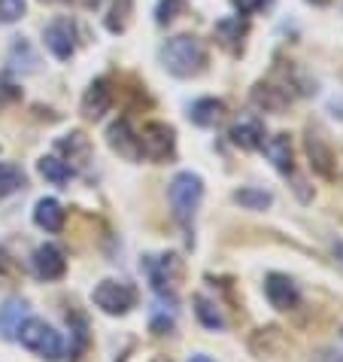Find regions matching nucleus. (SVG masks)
<instances>
[{"label":"nucleus","instance_id":"1","mask_svg":"<svg viewBox=\"0 0 343 362\" xmlns=\"http://www.w3.org/2000/svg\"><path fill=\"white\" fill-rule=\"evenodd\" d=\"M161 64H164L167 74H174L179 79L198 76L200 70L207 67V46L200 43L195 34L170 37L167 43L161 46Z\"/></svg>","mask_w":343,"mask_h":362},{"label":"nucleus","instance_id":"2","mask_svg":"<svg viewBox=\"0 0 343 362\" xmlns=\"http://www.w3.org/2000/svg\"><path fill=\"white\" fill-rule=\"evenodd\" d=\"M167 198H170V207H174L176 223L188 228L200 207V198H204V180L198 174H191V170H179V174L170 180Z\"/></svg>","mask_w":343,"mask_h":362},{"label":"nucleus","instance_id":"3","mask_svg":"<svg viewBox=\"0 0 343 362\" xmlns=\"http://www.w3.org/2000/svg\"><path fill=\"white\" fill-rule=\"evenodd\" d=\"M18 341H22L25 350L43 356L46 362H58L64 356V341H61V332H55L46 320H25L22 329H18Z\"/></svg>","mask_w":343,"mask_h":362},{"label":"nucleus","instance_id":"4","mask_svg":"<svg viewBox=\"0 0 343 362\" xmlns=\"http://www.w3.org/2000/svg\"><path fill=\"white\" fill-rule=\"evenodd\" d=\"M137 298H140L137 286L128 284V280H116V277L100 280L92 293L95 308H100L109 317H125L131 308H137Z\"/></svg>","mask_w":343,"mask_h":362},{"label":"nucleus","instance_id":"5","mask_svg":"<svg viewBox=\"0 0 343 362\" xmlns=\"http://www.w3.org/2000/svg\"><path fill=\"white\" fill-rule=\"evenodd\" d=\"M143 268L149 274V284L161 298H176V284L183 277V262H179L176 253H164V256H146Z\"/></svg>","mask_w":343,"mask_h":362},{"label":"nucleus","instance_id":"6","mask_svg":"<svg viewBox=\"0 0 343 362\" xmlns=\"http://www.w3.org/2000/svg\"><path fill=\"white\" fill-rule=\"evenodd\" d=\"M137 144H140V156L161 165V162H167V158H174L176 132L167 122H146L143 132L137 134Z\"/></svg>","mask_w":343,"mask_h":362},{"label":"nucleus","instance_id":"7","mask_svg":"<svg viewBox=\"0 0 343 362\" xmlns=\"http://www.w3.org/2000/svg\"><path fill=\"white\" fill-rule=\"evenodd\" d=\"M43 40H46V49L58 58V62H70V58H73V52H76V28H73V22H70V18H64V16L46 25Z\"/></svg>","mask_w":343,"mask_h":362},{"label":"nucleus","instance_id":"8","mask_svg":"<svg viewBox=\"0 0 343 362\" xmlns=\"http://www.w3.org/2000/svg\"><path fill=\"white\" fill-rule=\"evenodd\" d=\"M265 296L270 301V308L274 310H295L301 305V289L298 284L291 280L289 274H279V271H274V274L265 277Z\"/></svg>","mask_w":343,"mask_h":362},{"label":"nucleus","instance_id":"9","mask_svg":"<svg viewBox=\"0 0 343 362\" xmlns=\"http://www.w3.org/2000/svg\"><path fill=\"white\" fill-rule=\"evenodd\" d=\"M304 146H307V156H310V165L319 177L331 180L335 177V149L325 137H322L319 128H307V137H304Z\"/></svg>","mask_w":343,"mask_h":362},{"label":"nucleus","instance_id":"10","mask_svg":"<svg viewBox=\"0 0 343 362\" xmlns=\"http://www.w3.org/2000/svg\"><path fill=\"white\" fill-rule=\"evenodd\" d=\"M31 265H34V274H37L40 280H61L64 271H67L64 250L58 247V244H43V247H37Z\"/></svg>","mask_w":343,"mask_h":362},{"label":"nucleus","instance_id":"11","mask_svg":"<svg viewBox=\"0 0 343 362\" xmlns=\"http://www.w3.org/2000/svg\"><path fill=\"white\" fill-rule=\"evenodd\" d=\"M249 37V22L243 16H231V18H219L216 22V40L222 49H228L231 55H243Z\"/></svg>","mask_w":343,"mask_h":362},{"label":"nucleus","instance_id":"12","mask_svg":"<svg viewBox=\"0 0 343 362\" xmlns=\"http://www.w3.org/2000/svg\"><path fill=\"white\" fill-rule=\"evenodd\" d=\"M252 104L265 113H286L291 104V92L289 86H277V83H255L252 86Z\"/></svg>","mask_w":343,"mask_h":362},{"label":"nucleus","instance_id":"13","mask_svg":"<svg viewBox=\"0 0 343 362\" xmlns=\"http://www.w3.org/2000/svg\"><path fill=\"white\" fill-rule=\"evenodd\" d=\"M109 107H113V88H109V83L100 76V79H95V83L85 88V95H83V116L88 119V122H97V119L104 116Z\"/></svg>","mask_w":343,"mask_h":362},{"label":"nucleus","instance_id":"14","mask_svg":"<svg viewBox=\"0 0 343 362\" xmlns=\"http://www.w3.org/2000/svg\"><path fill=\"white\" fill-rule=\"evenodd\" d=\"M231 144L240 146V149H261V144H265V122H261L258 116H243L237 119L234 125H231Z\"/></svg>","mask_w":343,"mask_h":362},{"label":"nucleus","instance_id":"15","mask_svg":"<svg viewBox=\"0 0 343 362\" xmlns=\"http://www.w3.org/2000/svg\"><path fill=\"white\" fill-rule=\"evenodd\" d=\"M261 146H265L267 162L274 165L279 174H291V170H295V149H291V137H289L286 132L267 137Z\"/></svg>","mask_w":343,"mask_h":362},{"label":"nucleus","instance_id":"16","mask_svg":"<svg viewBox=\"0 0 343 362\" xmlns=\"http://www.w3.org/2000/svg\"><path fill=\"white\" fill-rule=\"evenodd\" d=\"M107 140H109V149L119 153L122 158H128V162H137V158H140V144H137V134L131 132L128 119H119V122L109 125Z\"/></svg>","mask_w":343,"mask_h":362},{"label":"nucleus","instance_id":"17","mask_svg":"<svg viewBox=\"0 0 343 362\" xmlns=\"http://www.w3.org/2000/svg\"><path fill=\"white\" fill-rule=\"evenodd\" d=\"M28 317V301L25 298H9L4 308H0V338L13 341L18 335V329H22Z\"/></svg>","mask_w":343,"mask_h":362},{"label":"nucleus","instance_id":"18","mask_svg":"<svg viewBox=\"0 0 343 362\" xmlns=\"http://www.w3.org/2000/svg\"><path fill=\"white\" fill-rule=\"evenodd\" d=\"M188 119L195 122L198 128H216L222 119H225V104L216 98H200L191 104L188 110Z\"/></svg>","mask_w":343,"mask_h":362},{"label":"nucleus","instance_id":"19","mask_svg":"<svg viewBox=\"0 0 343 362\" xmlns=\"http://www.w3.org/2000/svg\"><path fill=\"white\" fill-rule=\"evenodd\" d=\"M252 350L265 359V356H277L282 347H286V335H282V329L279 326H265V329H258L255 335H252Z\"/></svg>","mask_w":343,"mask_h":362},{"label":"nucleus","instance_id":"20","mask_svg":"<svg viewBox=\"0 0 343 362\" xmlns=\"http://www.w3.org/2000/svg\"><path fill=\"white\" fill-rule=\"evenodd\" d=\"M34 223L46 231H61L64 228V207L55 198H40L34 207Z\"/></svg>","mask_w":343,"mask_h":362},{"label":"nucleus","instance_id":"21","mask_svg":"<svg viewBox=\"0 0 343 362\" xmlns=\"http://www.w3.org/2000/svg\"><path fill=\"white\" fill-rule=\"evenodd\" d=\"M55 149L67 156V162H76V165H85L88 156H92V144H88V137L83 132H70L67 137L58 140Z\"/></svg>","mask_w":343,"mask_h":362},{"label":"nucleus","instance_id":"22","mask_svg":"<svg viewBox=\"0 0 343 362\" xmlns=\"http://www.w3.org/2000/svg\"><path fill=\"white\" fill-rule=\"evenodd\" d=\"M37 168H40V174H43L49 183H55V186H64V183L73 180V168H70L67 162H61L58 156H43L37 162Z\"/></svg>","mask_w":343,"mask_h":362},{"label":"nucleus","instance_id":"23","mask_svg":"<svg viewBox=\"0 0 343 362\" xmlns=\"http://www.w3.org/2000/svg\"><path fill=\"white\" fill-rule=\"evenodd\" d=\"M195 317H198V323L200 326H207V329H225V317H222V310L216 301H210L207 296H195Z\"/></svg>","mask_w":343,"mask_h":362},{"label":"nucleus","instance_id":"24","mask_svg":"<svg viewBox=\"0 0 343 362\" xmlns=\"http://www.w3.org/2000/svg\"><path fill=\"white\" fill-rule=\"evenodd\" d=\"M131 13H134V0H113L107 16V31L109 34H122L131 25Z\"/></svg>","mask_w":343,"mask_h":362},{"label":"nucleus","instance_id":"25","mask_svg":"<svg viewBox=\"0 0 343 362\" xmlns=\"http://www.w3.org/2000/svg\"><path fill=\"white\" fill-rule=\"evenodd\" d=\"M25 183H28V177H25L22 168L13 165V162H0V198H9Z\"/></svg>","mask_w":343,"mask_h":362},{"label":"nucleus","instance_id":"26","mask_svg":"<svg viewBox=\"0 0 343 362\" xmlns=\"http://www.w3.org/2000/svg\"><path fill=\"white\" fill-rule=\"evenodd\" d=\"M234 201L246 210H267L270 204H274V195L265 192V189H255V186H243V189L234 192Z\"/></svg>","mask_w":343,"mask_h":362},{"label":"nucleus","instance_id":"27","mask_svg":"<svg viewBox=\"0 0 343 362\" xmlns=\"http://www.w3.org/2000/svg\"><path fill=\"white\" fill-rule=\"evenodd\" d=\"M186 9V0H158V9H155V22L158 25H170L174 18Z\"/></svg>","mask_w":343,"mask_h":362},{"label":"nucleus","instance_id":"28","mask_svg":"<svg viewBox=\"0 0 343 362\" xmlns=\"http://www.w3.org/2000/svg\"><path fill=\"white\" fill-rule=\"evenodd\" d=\"M25 16V0H0V22L13 25Z\"/></svg>","mask_w":343,"mask_h":362},{"label":"nucleus","instance_id":"29","mask_svg":"<svg viewBox=\"0 0 343 362\" xmlns=\"http://www.w3.org/2000/svg\"><path fill=\"white\" fill-rule=\"evenodd\" d=\"M231 4H234L240 16H252V13H258V9H265L270 0H231Z\"/></svg>","mask_w":343,"mask_h":362},{"label":"nucleus","instance_id":"30","mask_svg":"<svg viewBox=\"0 0 343 362\" xmlns=\"http://www.w3.org/2000/svg\"><path fill=\"white\" fill-rule=\"evenodd\" d=\"M149 329H152V335H170V332H174V317H167V314L152 317Z\"/></svg>","mask_w":343,"mask_h":362},{"label":"nucleus","instance_id":"31","mask_svg":"<svg viewBox=\"0 0 343 362\" xmlns=\"http://www.w3.org/2000/svg\"><path fill=\"white\" fill-rule=\"evenodd\" d=\"M322 359H325V362H343V354H337V350H331V354H325Z\"/></svg>","mask_w":343,"mask_h":362},{"label":"nucleus","instance_id":"32","mask_svg":"<svg viewBox=\"0 0 343 362\" xmlns=\"http://www.w3.org/2000/svg\"><path fill=\"white\" fill-rule=\"evenodd\" d=\"M188 362H216V359H210L207 354H195V356H188Z\"/></svg>","mask_w":343,"mask_h":362},{"label":"nucleus","instance_id":"33","mask_svg":"<svg viewBox=\"0 0 343 362\" xmlns=\"http://www.w3.org/2000/svg\"><path fill=\"white\" fill-rule=\"evenodd\" d=\"M83 4H85V6H88V9H97V6H100V4H104V0H83Z\"/></svg>","mask_w":343,"mask_h":362},{"label":"nucleus","instance_id":"34","mask_svg":"<svg viewBox=\"0 0 343 362\" xmlns=\"http://www.w3.org/2000/svg\"><path fill=\"white\" fill-rule=\"evenodd\" d=\"M152 362H170V359H167V356H155Z\"/></svg>","mask_w":343,"mask_h":362},{"label":"nucleus","instance_id":"35","mask_svg":"<svg viewBox=\"0 0 343 362\" xmlns=\"http://www.w3.org/2000/svg\"><path fill=\"white\" fill-rule=\"evenodd\" d=\"M313 4H328V0H313Z\"/></svg>","mask_w":343,"mask_h":362}]
</instances>
